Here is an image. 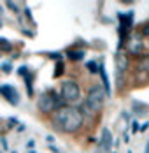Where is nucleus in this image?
I'll use <instances>...</instances> for the list:
<instances>
[{
  "label": "nucleus",
  "instance_id": "obj_16",
  "mask_svg": "<svg viewBox=\"0 0 149 153\" xmlns=\"http://www.w3.org/2000/svg\"><path fill=\"white\" fill-rule=\"evenodd\" d=\"M63 71H65L63 62H58V63H56V67H55V77H60L61 74H63Z\"/></svg>",
  "mask_w": 149,
  "mask_h": 153
},
{
  "label": "nucleus",
  "instance_id": "obj_11",
  "mask_svg": "<svg viewBox=\"0 0 149 153\" xmlns=\"http://www.w3.org/2000/svg\"><path fill=\"white\" fill-rule=\"evenodd\" d=\"M25 85H27L28 97H32L33 95V72H28V76L25 77Z\"/></svg>",
  "mask_w": 149,
  "mask_h": 153
},
{
  "label": "nucleus",
  "instance_id": "obj_1",
  "mask_svg": "<svg viewBox=\"0 0 149 153\" xmlns=\"http://www.w3.org/2000/svg\"><path fill=\"white\" fill-rule=\"evenodd\" d=\"M51 125H53V128H56L63 134H77L84 125V114H83L81 107L65 106L53 114Z\"/></svg>",
  "mask_w": 149,
  "mask_h": 153
},
{
  "label": "nucleus",
  "instance_id": "obj_12",
  "mask_svg": "<svg viewBox=\"0 0 149 153\" xmlns=\"http://www.w3.org/2000/svg\"><path fill=\"white\" fill-rule=\"evenodd\" d=\"M134 113H137V114H146V113H148V106H146V104H142V102H137V100H135L134 102Z\"/></svg>",
  "mask_w": 149,
  "mask_h": 153
},
{
  "label": "nucleus",
  "instance_id": "obj_25",
  "mask_svg": "<svg viewBox=\"0 0 149 153\" xmlns=\"http://www.w3.org/2000/svg\"><path fill=\"white\" fill-rule=\"evenodd\" d=\"M49 56H51V58H56V60H60V58H61V55H60V53H56V55H55V53H51Z\"/></svg>",
  "mask_w": 149,
  "mask_h": 153
},
{
  "label": "nucleus",
  "instance_id": "obj_4",
  "mask_svg": "<svg viewBox=\"0 0 149 153\" xmlns=\"http://www.w3.org/2000/svg\"><path fill=\"white\" fill-rule=\"evenodd\" d=\"M37 109L44 114H49V113H56L60 107L58 102H56V97H55V92H46L42 93L39 99H37Z\"/></svg>",
  "mask_w": 149,
  "mask_h": 153
},
{
  "label": "nucleus",
  "instance_id": "obj_10",
  "mask_svg": "<svg viewBox=\"0 0 149 153\" xmlns=\"http://www.w3.org/2000/svg\"><path fill=\"white\" fill-rule=\"evenodd\" d=\"M84 56H86V51L84 49H69L67 51V58L72 60V62H79V60H83Z\"/></svg>",
  "mask_w": 149,
  "mask_h": 153
},
{
  "label": "nucleus",
  "instance_id": "obj_23",
  "mask_svg": "<svg viewBox=\"0 0 149 153\" xmlns=\"http://www.w3.org/2000/svg\"><path fill=\"white\" fill-rule=\"evenodd\" d=\"M18 125V118H9V127H16Z\"/></svg>",
  "mask_w": 149,
  "mask_h": 153
},
{
  "label": "nucleus",
  "instance_id": "obj_3",
  "mask_svg": "<svg viewBox=\"0 0 149 153\" xmlns=\"http://www.w3.org/2000/svg\"><path fill=\"white\" fill-rule=\"evenodd\" d=\"M60 93L61 97L65 99V102L69 106H72L74 102H77L81 99V86L77 85V81L74 79H65L61 83V88H60Z\"/></svg>",
  "mask_w": 149,
  "mask_h": 153
},
{
  "label": "nucleus",
  "instance_id": "obj_18",
  "mask_svg": "<svg viewBox=\"0 0 149 153\" xmlns=\"http://www.w3.org/2000/svg\"><path fill=\"white\" fill-rule=\"evenodd\" d=\"M5 5H7V7H9V9H13V11H14L16 14H18V13H19V7H18V4H14V2H7V4H5Z\"/></svg>",
  "mask_w": 149,
  "mask_h": 153
},
{
  "label": "nucleus",
  "instance_id": "obj_17",
  "mask_svg": "<svg viewBox=\"0 0 149 153\" xmlns=\"http://www.w3.org/2000/svg\"><path fill=\"white\" fill-rule=\"evenodd\" d=\"M139 33H140V37H149V23H144Z\"/></svg>",
  "mask_w": 149,
  "mask_h": 153
},
{
  "label": "nucleus",
  "instance_id": "obj_27",
  "mask_svg": "<svg viewBox=\"0 0 149 153\" xmlns=\"http://www.w3.org/2000/svg\"><path fill=\"white\" fill-rule=\"evenodd\" d=\"M46 139H47V143H53V141H55V137H53V136H47Z\"/></svg>",
  "mask_w": 149,
  "mask_h": 153
},
{
  "label": "nucleus",
  "instance_id": "obj_28",
  "mask_svg": "<svg viewBox=\"0 0 149 153\" xmlns=\"http://www.w3.org/2000/svg\"><path fill=\"white\" fill-rule=\"evenodd\" d=\"M144 153H149V141H148V144H146V152Z\"/></svg>",
  "mask_w": 149,
  "mask_h": 153
},
{
  "label": "nucleus",
  "instance_id": "obj_30",
  "mask_svg": "<svg viewBox=\"0 0 149 153\" xmlns=\"http://www.w3.org/2000/svg\"><path fill=\"white\" fill-rule=\"evenodd\" d=\"M112 153H116V152H112Z\"/></svg>",
  "mask_w": 149,
  "mask_h": 153
},
{
  "label": "nucleus",
  "instance_id": "obj_14",
  "mask_svg": "<svg viewBox=\"0 0 149 153\" xmlns=\"http://www.w3.org/2000/svg\"><path fill=\"white\" fill-rule=\"evenodd\" d=\"M86 69H88L89 72H93V74H95V72H100V65H98L97 62H88V63H86Z\"/></svg>",
  "mask_w": 149,
  "mask_h": 153
},
{
  "label": "nucleus",
  "instance_id": "obj_9",
  "mask_svg": "<svg viewBox=\"0 0 149 153\" xmlns=\"http://www.w3.org/2000/svg\"><path fill=\"white\" fill-rule=\"evenodd\" d=\"M100 79H102V86H104L105 93H107V97H111V85H109V76H107V72H105V65L100 62Z\"/></svg>",
  "mask_w": 149,
  "mask_h": 153
},
{
  "label": "nucleus",
  "instance_id": "obj_26",
  "mask_svg": "<svg viewBox=\"0 0 149 153\" xmlns=\"http://www.w3.org/2000/svg\"><path fill=\"white\" fill-rule=\"evenodd\" d=\"M33 144H35L33 141H28V144H27V146H30V150H33Z\"/></svg>",
  "mask_w": 149,
  "mask_h": 153
},
{
  "label": "nucleus",
  "instance_id": "obj_6",
  "mask_svg": "<svg viewBox=\"0 0 149 153\" xmlns=\"http://www.w3.org/2000/svg\"><path fill=\"white\" fill-rule=\"evenodd\" d=\"M0 93H2V97L11 106H18L19 104V93H18V90H16L13 85H2L0 86Z\"/></svg>",
  "mask_w": 149,
  "mask_h": 153
},
{
  "label": "nucleus",
  "instance_id": "obj_21",
  "mask_svg": "<svg viewBox=\"0 0 149 153\" xmlns=\"http://www.w3.org/2000/svg\"><path fill=\"white\" fill-rule=\"evenodd\" d=\"M0 141H2V150H4V153H5V152H7V148H9V146H7V139L2 137Z\"/></svg>",
  "mask_w": 149,
  "mask_h": 153
},
{
  "label": "nucleus",
  "instance_id": "obj_8",
  "mask_svg": "<svg viewBox=\"0 0 149 153\" xmlns=\"http://www.w3.org/2000/svg\"><path fill=\"white\" fill-rule=\"evenodd\" d=\"M114 60H116V72H125V71H128V67H130V60H128V56H126V53H123V51H119L116 53V56H114Z\"/></svg>",
  "mask_w": 149,
  "mask_h": 153
},
{
  "label": "nucleus",
  "instance_id": "obj_15",
  "mask_svg": "<svg viewBox=\"0 0 149 153\" xmlns=\"http://www.w3.org/2000/svg\"><path fill=\"white\" fill-rule=\"evenodd\" d=\"M2 72L4 74H11L13 72V63L11 62H2Z\"/></svg>",
  "mask_w": 149,
  "mask_h": 153
},
{
  "label": "nucleus",
  "instance_id": "obj_2",
  "mask_svg": "<svg viewBox=\"0 0 149 153\" xmlns=\"http://www.w3.org/2000/svg\"><path fill=\"white\" fill-rule=\"evenodd\" d=\"M105 97H107V93H105L104 86L93 85L89 88L88 93H86V97H84V102L81 104V111H83L84 118H93V116H97L104 109Z\"/></svg>",
  "mask_w": 149,
  "mask_h": 153
},
{
  "label": "nucleus",
  "instance_id": "obj_29",
  "mask_svg": "<svg viewBox=\"0 0 149 153\" xmlns=\"http://www.w3.org/2000/svg\"><path fill=\"white\" fill-rule=\"evenodd\" d=\"M13 153H18V152H13Z\"/></svg>",
  "mask_w": 149,
  "mask_h": 153
},
{
  "label": "nucleus",
  "instance_id": "obj_19",
  "mask_svg": "<svg viewBox=\"0 0 149 153\" xmlns=\"http://www.w3.org/2000/svg\"><path fill=\"white\" fill-rule=\"evenodd\" d=\"M132 132H134V134L140 132V127H139V122H137V120H134V122H132Z\"/></svg>",
  "mask_w": 149,
  "mask_h": 153
},
{
  "label": "nucleus",
  "instance_id": "obj_7",
  "mask_svg": "<svg viewBox=\"0 0 149 153\" xmlns=\"http://www.w3.org/2000/svg\"><path fill=\"white\" fill-rule=\"evenodd\" d=\"M112 141H114V137H112L111 130L107 127H104L102 128V137L98 139V148H102L104 153H109L112 150Z\"/></svg>",
  "mask_w": 149,
  "mask_h": 153
},
{
  "label": "nucleus",
  "instance_id": "obj_24",
  "mask_svg": "<svg viewBox=\"0 0 149 153\" xmlns=\"http://www.w3.org/2000/svg\"><path fill=\"white\" fill-rule=\"evenodd\" d=\"M148 128H149V122H146L144 125H142V127H140V132H146Z\"/></svg>",
  "mask_w": 149,
  "mask_h": 153
},
{
  "label": "nucleus",
  "instance_id": "obj_5",
  "mask_svg": "<svg viewBox=\"0 0 149 153\" xmlns=\"http://www.w3.org/2000/svg\"><path fill=\"white\" fill-rule=\"evenodd\" d=\"M142 51H144V42L140 39V33H137L135 37H130L126 41V53L132 55V56H142Z\"/></svg>",
  "mask_w": 149,
  "mask_h": 153
},
{
  "label": "nucleus",
  "instance_id": "obj_13",
  "mask_svg": "<svg viewBox=\"0 0 149 153\" xmlns=\"http://www.w3.org/2000/svg\"><path fill=\"white\" fill-rule=\"evenodd\" d=\"M0 49H2V53H9V51L13 49V44H11L5 37H0Z\"/></svg>",
  "mask_w": 149,
  "mask_h": 153
},
{
  "label": "nucleus",
  "instance_id": "obj_22",
  "mask_svg": "<svg viewBox=\"0 0 149 153\" xmlns=\"http://www.w3.org/2000/svg\"><path fill=\"white\" fill-rule=\"evenodd\" d=\"M123 141H125V143H128V141H130V134H128V125H126V130H125V134H123Z\"/></svg>",
  "mask_w": 149,
  "mask_h": 153
},
{
  "label": "nucleus",
  "instance_id": "obj_20",
  "mask_svg": "<svg viewBox=\"0 0 149 153\" xmlns=\"http://www.w3.org/2000/svg\"><path fill=\"white\" fill-rule=\"evenodd\" d=\"M25 16H27V19H30V21H32V25L35 23V21H33V18H32V13H30V9H28V7L25 9Z\"/></svg>",
  "mask_w": 149,
  "mask_h": 153
}]
</instances>
